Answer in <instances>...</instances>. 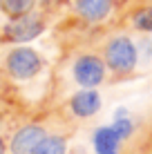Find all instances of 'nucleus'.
<instances>
[{
	"instance_id": "obj_3",
	"label": "nucleus",
	"mask_w": 152,
	"mask_h": 154,
	"mask_svg": "<svg viewBox=\"0 0 152 154\" xmlns=\"http://www.w3.org/2000/svg\"><path fill=\"white\" fill-rule=\"evenodd\" d=\"M72 78L78 87H98L107 81V65L98 54H81L72 63Z\"/></svg>"
},
{
	"instance_id": "obj_11",
	"label": "nucleus",
	"mask_w": 152,
	"mask_h": 154,
	"mask_svg": "<svg viewBox=\"0 0 152 154\" xmlns=\"http://www.w3.org/2000/svg\"><path fill=\"white\" fill-rule=\"evenodd\" d=\"M67 150H70V143L65 134H47L38 143L34 154H67Z\"/></svg>"
},
{
	"instance_id": "obj_12",
	"label": "nucleus",
	"mask_w": 152,
	"mask_h": 154,
	"mask_svg": "<svg viewBox=\"0 0 152 154\" xmlns=\"http://www.w3.org/2000/svg\"><path fill=\"white\" fill-rule=\"evenodd\" d=\"M137 47H139L141 65H150V63H152V34H143L137 40Z\"/></svg>"
},
{
	"instance_id": "obj_4",
	"label": "nucleus",
	"mask_w": 152,
	"mask_h": 154,
	"mask_svg": "<svg viewBox=\"0 0 152 154\" xmlns=\"http://www.w3.org/2000/svg\"><path fill=\"white\" fill-rule=\"evenodd\" d=\"M45 18L40 14L31 11L23 18H14L2 27V38L14 42V45H27V42L36 40L45 31Z\"/></svg>"
},
{
	"instance_id": "obj_7",
	"label": "nucleus",
	"mask_w": 152,
	"mask_h": 154,
	"mask_svg": "<svg viewBox=\"0 0 152 154\" xmlns=\"http://www.w3.org/2000/svg\"><path fill=\"white\" fill-rule=\"evenodd\" d=\"M123 139L119 136V132L107 125H98L92 132V150L94 154H123Z\"/></svg>"
},
{
	"instance_id": "obj_6",
	"label": "nucleus",
	"mask_w": 152,
	"mask_h": 154,
	"mask_svg": "<svg viewBox=\"0 0 152 154\" xmlns=\"http://www.w3.org/2000/svg\"><path fill=\"white\" fill-rule=\"evenodd\" d=\"M45 136L47 130L40 123H27L18 127L9 139V154H34V150Z\"/></svg>"
},
{
	"instance_id": "obj_15",
	"label": "nucleus",
	"mask_w": 152,
	"mask_h": 154,
	"mask_svg": "<svg viewBox=\"0 0 152 154\" xmlns=\"http://www.w3.org/2000/svg\"><path fill=\"white\" fill-rule=\"evenodd\" d=\"M2 121H5V116H2V112H0V125H2Z\"/></svg>"
},
{
	"instance_id": "obj_8",
	"label": "nucleus",
	"mask_w": 152,
	"mask_h": 154,
	"mask_svg": "<svg viewBox=\"0 0 152 154\" xmlns=\"http://www.w3.org/2000/svg\"><path fill=\"white\" fill-rule=\"evenodd\" d=\"M114 9V0H74V11L85 23H103Z\"/></svg>"
},
{
	"instance_id": "obj_2",
	"label": "nucleus",
	"mask_w": 152,
	"mask_h": 154,
	"mask_svg": "<svg viewBox=\"0 0 152 154\" xmlns=\"http://www.w3.org/2000/svg\"><path fill=\"white\" fill-rule=\"evenodd\" d=\"M43 67H45L43 56L27 45L14 47L5 58V69L14 81H31L43 72Z\"/></svg>"
},
{
	"instance_id": "obj_13",
	"label": "nucleus",
	"mask_w": 152,
	"mask_h": 154,
	"mask_svg": "<svg viewBox=\"0 0 152 154\" xmlns=\"http://www.w3.org/2000/svg\"><path fill=\"white\" fill-rule=\"evenodd\" d=\"M132 154H152V130L143 136V139L139 136V141L134 143V150H132Z\"/></svg>"
},
{
	"instance_id": "obj_14",
	"label": "nucleus",
	"mask_w": 152,
	"mask_h": 154,
	"mask_svg": "<svg viewBox=\"0 0 152 154\" xmlns=\"http://www.w3.org/2000/svg\"><path fill=\"white\" fill-rule=\"evenodd\" d=\"M9 152V143L5 141V136L0 134V154H7Z\"/></svg>"
},
{
	"instance_id": "obj_5",
	"label": "nucleus",
	"mask_w": 152,
	"mask_h": 154,
	"mask_svg": "<svg viewBox=\"0 0 152 154\" xmlns=\"http://www.w3.org/2000/svg\"><path fill=\"white\" fill-rule=\"evenodd\" d=\"M101 107H103V96L96 87H81L67 100V112L78 121L96 116L101 112Z\"/></svg>"
},
{
	"instance_id": "obj_1",
	"label": "nucleus",
	"mask_w": 152,
	"mask_h": 154,
	"mask_svg": "<svg viewBox=\"0 0 152 154\" xmlns=\"http://www.w3.org/2000/svg\"><path fill=\"white\" fill-rule=\"evenodd\" d=\"M101 56L107 65V72L112 74L116 81H123V78H130L137 67L141 65L139 60V47L137 40L130 34H116L112 38L105 40L101 49Z\"/></svg>"
},
{
	"instance_id": "obj_9",
	"label": "nucleus",
	"mask_w": 152,
	"mask_h": 154,
	"mask_svg": "<svg viewBox=\"0 0 152 154\" xmlns=\"http://www.w3.org/2000/svg\"><path fill=\"white\" fill-rule=\"evenodd\" d=\"M128 23L132 29L141 34H152V5H139L128 16Z\"/></svg>"
},
{
	"instance_id": "obj_10",
	"label": "nucleus",
	"mask_w": 152,
	"mask_h": 154,
	"mask_svg": "<svg viewBox=\"0 0 152 154\" xmlns=\"http://www.w3.org/2000/svg\"><path fill=\"white\" fill-rule=\"evenodd\" d=\"M36 5H38V0H0V11L9 20H14L31 14L36 9Z\"/></svg>"
}]
</instances>
